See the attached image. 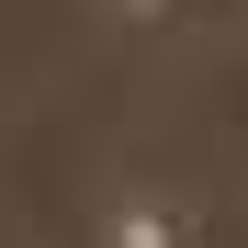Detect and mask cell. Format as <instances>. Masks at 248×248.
<instances>
[{
    "label": "cell",
    "mask_w": 248,
    "mask_h": 248,
    "mask_svg": "<svg viewBox=\"0 0 248 248\" xmlns=\"http://www.w3.org/2000/svg\"><path fill=\"white\" fill-rule=\"evenodd\" d=\"M102 248H192V215L170 192H124L113 215H102Z\"/></svg>",
    "instance_id": "cell-1"
}]
</instances>
